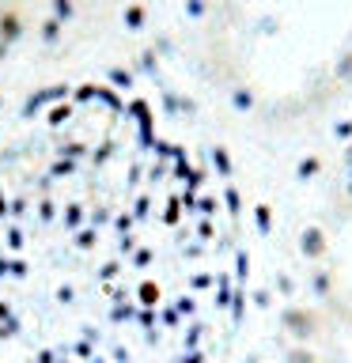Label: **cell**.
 Returning a JSON list of instances; mask_svg holds the SVG:
<instances>
[{
  "mask_svg": "<svg viewBox=\"0 0 352 363\" xmlns=\"http://www.w3.org/2000/svg\"><path fill=\"white\" fill-rule=\"evenodd\" d=\"M246 306L235 197L102 84L0 125V363H224Z\"/></svg>",
  "mask_w": 352,
  "mask_h": 363,
  "instance_id": "obj_1",
  "label": "cell"
}]
</instances>
